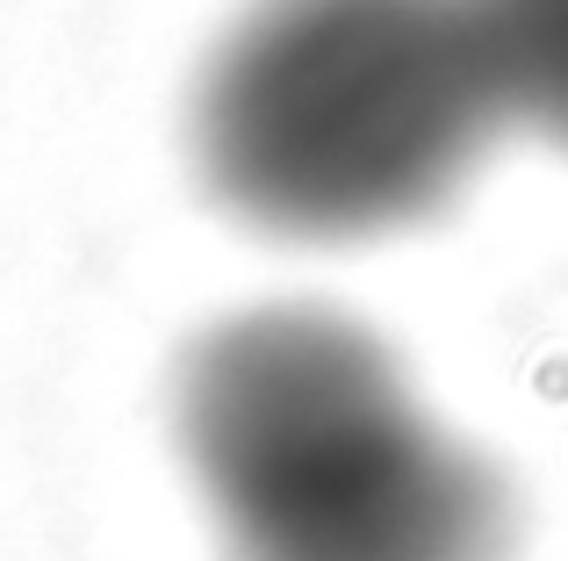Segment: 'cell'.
Here are the masks:
<instances>
[{"instance_id": "1", "label": "cell", "mask_w": 568, "mask_h": 561, "mask_svg": "<svg viewBox=\"0 0 568 561\" xmlns=\"http://www.w3.org/2000/svg\"><path fill=\"white\" fill-rule=\"evenodd\" d=\"M173 425L223 561H511L504 468L338 309L274 303L202 332Z\"/></svg>"}, {"instance_id": "2", "label": "cell", "mask_w": 568, "mask_h": 561, "mask_svg": "<svg viewBox=\"0 0 568 561\" xmlns=\"http://www.w3.org/2000/svg\"><path fill=\"white\" fill-rule=\"evenodd\" d=\"M511 115L483 0H260L194 94V159L237 224L353 245L432 216Z\"/></svg>"}, {"instance_id": "3", "label": "cell", "mask_w": 568, "mask_h": 561, "mask_svg": "<svg viewBox=\"0 0 568 561\" xmlns=\"http://www.w3.org/2000/svg\"><path fill=\"white\" fill-rule=\"evenodd\" d=\"M511 115L568 144V0H483Z\"/></svg>"}]
</instances>
